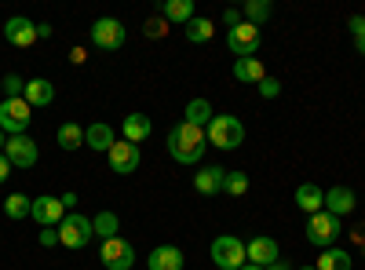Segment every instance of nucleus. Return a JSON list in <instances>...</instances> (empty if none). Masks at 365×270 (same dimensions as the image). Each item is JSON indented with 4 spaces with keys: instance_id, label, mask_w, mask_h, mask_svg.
<instances>
[{
    "instance_id": "nucleus-1",
    "label": "nucleus",
    "mask_w": 365,
    "mask_h": 270,
    "mask_svg": "<svg viewBox=\"0 0 365 270\" xmlns=\"http://www.w3.org/2000/svg\"><path fill=\"white\" fill-rule=\"evenodd\" d=\"M205 146H208L205 128H194V125H187V121H179V125L168 132V154H172V161H179V165H197V161L205 157Z\"/></svg>"
},
{
    "instance_id": "nucleus-2",
    "label": "nucleus",
    "mask_w": 365,
    "mask_h": 270,
    "mask_svg": "<svg viewBox=\"0 0 365 270\" xmlns=\"http://www.w3.org/2000/svg\"><path fill=\"white\" fill-rule=\"evenodd\" d=\"M205 135L216 150H237L245 142V125H241V117H234V113H216L212 125L205 128Z\"/></svg>"
},
{
    "instance_id": "nucleus-3",
    "label": "nucleus",
    "mask_w": 365,
    "mask_h": 270,
    "mask_svg": "<svg viewBox=\"0 0 365 270\" xmlns=\"http://www.w3.org/2000/svg\"><path fill=\"white\" fill-rule=\"evenodd\" d=\"M212 263H216L220 270H241L249 263L245 256V245H241V237L234 234H220L216 242H212Z\"/></svg>"
},
{
    "instance_id": "nucleus-4",
    "label": "nucleus",
    "mask_w": 365,
    "mask_h": 270,
    "mask_svg": "<svg viewBox=\"0 0 365 270\" xmlns=\"http://www.w3.org/2000/svg\"><path fill=\"white\" fill-rule=\"evenodd\" d=\"M344 234V227H340V216H332V212H314L311 219H307V242L311 245H318V249H332V242Z\"/></svg>"
},
{
    "instance_id": "nucleus-5",
    "label": "nucleus",
    "mask_w": 365,
    "mask_h": 270,
    "mask_svg": "<svg viewBox=\"0 0 365 270\" xmlns=\"http://www.w3.org/2000/svg\"><path fill=\"white\" fill-rule=\"evenodd\" d=\"M34 106H29L26 99H4L0 103V128H4V135L11 139V135H26V128H29V121H34Z\"/></svg>"
},
{
    "instance_id": "nucleus-6",
    "label": "nucleus",
    "mask_w": 365,
    "mask_h": 270,
    "mask_svg": "<svg viewBox=\"0 0 365 270\" xmlns=\"http://www.w3.org/2000/svg\"><path fill=\"white\" fill-rule=\"evenodd\" d=\"M88 41L96 44L99 51H120L125 48V26H120L117 19H96L91 22V29H88Z\"/></svg>"
},
{
    "instance_id": "nucleus-7",
    "label": "nucleus",
    "mask_w": 365,
    "mask_h": 270,
    "mask_svg": "<svg viewBox=\"0 0 365 270\" xmlns=\"http://www.w3.org/2000/svg\"><path fill=\"white\" fill-rule=\"evenodd\" d=\"M99 263L106 270H132L135 266V249L125 242V237H106L99 245Z\"/></svg>"
},
{
    "instance_id": "nucleus-8",
    "label": "nucleus",
    "mask_w": 365,
    "mask_h": 270,
    "mask_svg": "<svg viewBox=\"0 0 365 270\" xmlns=\"http://www.w3.org/2000/svg\"><path fill=\"white\" fill-rule=\"evenodd\" d=\"M91 237H96V230H91L88 216H66L58 223V245H66V249H84Z\"/></svg>"
},
{
    "instance_id": "nucleus-9",
    "label": "nucleus",
    "mask_w": 365,
    "mask_h": 270,
    "mask_svg": "<svg viewBox=\"0 0 365 270\" xmlns=\"http://www.w3.org/2000/svg\"><path fill=\"white\" fill-rule=\"evenodd\" d=\"M227 48H230L237 58H252V55L259 51V26H252V22L234 26L230 33H227Z\"/></svg>"
},
{
    "instance_id": "nucleus-10",
    "label": "nucleus",
    "mask_w": 365,
    "mask_h": 270,
    "mask_svg": "<svg viewBox=\"0 0 365 270\" xmlns=\"http://www.w3.org/2000/svg\"><path fill=\"white\" fill-rule=\"evenodd\" d=\"M4 157L11 161V168H34L37 165V142L29 135H11L4 146Z\"/></svg>"
},
{
    "instance_id": "nucleus-11",
    "label": "nucleus",
    "mask_w": 365,
    "mask_h": 270,
    "mask_svg": "<svg viewBox=\"0 0 365 270\" xmlns=\"http://www.w3.org/2000/svg\"><path fill=\"white\" fill-rule=\"evenodd\" d=\"M106 157H110V168H113L117 175H132V172L139 168V146L128 142V139H120V142L110 146Z\"/></svg>"
},
{
    "instance_id": "nucleus-12",
    "label": "nucleus",
    "mask_w": 365,
    "mask_h": 270,
    "mask_svg": "<svg viewBox=\"0 0 365 270\" xmlns=\"http://www.w3.org/2000/svg\"><path fill=\"white\" fill-rule=\"evenodd\" d=\"M29 216H34L41 227H58V223L66 219V208H63V201H58V197H48V194H44V197L34 201Z\"/></svg>"
},
{
    "instance_id": "nucleus-13",
    "label": "nucleus",
    "mask_w": 365,
    "mask_h": 270,
    "mask_svg": "<svg viewBox=\"0 0 365 270\" xmlns=\"http://www.w3.org/2000/svg\"><path fill=\"white\" fill-rule=\"evenodd\" d=\"M245 256H249V263L252 266H270V263H278V242H274V237H252V242L245 245Z\"/></svg>"
},
{
    "instance_id": "nucleus-14",
    "label": "nucleus",
    "mask_w": 365,
    "mask_h": 270,
    "mask_svg": "<svg viewBox=\"0 0 365 270\" xmlns=\"http://www.w3.org/2000/svg\"><path fill=\"white\" fill-rule=\"evenodd\" d=\"M4 37H8V44H15V48H34V44H37V26L29 22V19H22V15H15V19H8V26H4Z\"/></svg>"
},
{
    "instance_id": "nucleus-15",
    "label": "nucleus",
    "mask_w": 365,
    "mask_h": 270,
    "mask_svg": "<svg viewBox=\"0 0 365 270\" xmlns=\"http://www.w3.org/2000/svg\"><path fill=\"white\" fill-rule=\"evenodd\" d=\"M146 270H182V249H175V245H158V249H150Z\"/></svg>"
},
{
    "instance_id": "nucleus-16",
    "label": "nucleus",
    "mask_w": 365,
    "mask_h": 270,
    "mask_svg": "<svg viewBox=\"0 0 365 270\" xmlns=\"http://www.w3.org/2000/svg\"><path fill=\"white\" fill-rule=\"evenodd\" d=\"M22 99H26L29 106H51V103H55V84H51V81H44V77L26 81Z\"/></svg>"
},
{
    "instance_id": "nucleus-17",
    "label": "nucleus",
    "mask_w": 365,
    "mask_h": 270,
    "mask_svg": "<svg viewBox=\"0 0 365 270\" xmlns=\"http://www.w3.org/2000/svg\"><path fill=\"white\" fill-rule=\"evenodd\" d=\"M354 204H358V197H354L351 187H329V194H325V212L347 216V212H354Z\"/></svg>"
},
{
    "instance_id": "nucleus-18",
    "label": "nucleus",
    "mask_w": 365,
    "mask_h": 270,
    "mask_svg": "<svg viewBox=\"0 0 365 270\" xmlns=\"http://www.w3.org/2000/svg\"><path fill=\"white\" fill-rule=\"evenodd\" d=\"M296 204H299V212L314 216L325 208V190L318 183H303V187H296Z\"/></svg>"
},
{
    "instance_id": "nucleus-19",
    "label": "nucleus",
    "mask_w": 365,
    "mask_h": 270,
    "mask_svg": "<svg viewBox=\"0 0 365 270\" xmlns=\"http://www.w3.org/2000/svg\"><path fill=\"white\" fill-rule=\"evenodd\" d=\"M223 179H227V172H223L220 165L201 168V172L194 175V190L205 194V197H212V194H220V190H223Z\"/></svg>"
},
{
    "instance_id": "nucleus-20",
    "label": "nucleus",
    "mask_w": 365,
    "mask_h": 270,
    "mask_svg": "<svg viewBox=\"0 0 365 270\" xmlns=\"http://www.w3.org/2000/svg\"><path fill=\"white\" fill-rule=\"evenodd\" d=\"M113 142H117V135H113L110 125H91V128H84V146L99 150V154H110Z\"/></svg>"
},
{
    "instance_id": "nucleus-21",
    "label": "nucleus",
    "mask_w": 365,
    "mask_h": 270,
    "mask_svg": "<svg viewBox=\"0 0 365 270\" xmlns=\"http://www.w3.org/2000/svg\"><path fill=\"white\" fill-rule=\"evenodd\" d=\"M120 132H125V139L135 142V146L146 142V139H150V117H146V113H128L125 125H120Z\"/></svg>"
},
{
    "instance_id": "nucleus-22",
    "label": "nucleus",
    "mask_w": 365,
    "mask_h": 270,
    "mask_svg": "<svg viewBox=\"0 0 365 270\" xmlns=\"http://www.w3.org/2000/svg\"><path fill=\"white\" fill-rule=\"evenodd\" d=\"M234 77L241 84H259L267 77V70H263L259 58H237V63H234Z\"/></svg>"
},
{
    "instance_id": "nucleus-23",
    "label": "nucleus",
    "mask_w": 365,
    "mask_h": 270,
    "mask_svg": "<svg viewBox=\"0 0 365 270\" xmlns=\"http://www.w3.org/2000/svg\"><path fill=\"white\" fill-rule=\"evenodd\" d=\"M351 252H344V249H322V256H318V266L314 270H351Z\"/></svg>"
},
{
    "instance_id": "nucleus-24",
    "label": "nucleus",
    "mask_w": 365,
    "mask_h": 270,
    "mask_svg": "<svg viewBox=\"0 0 365 270\" xmlns=\"http://www.w3.org/2000/svg\"><path fill=\"white\" fill-rule=\"evenodd\" d=\"M161 15L168 22H179V26H187L194 19V0H165L161 4Z\"/></svg>"
},
{
    "instance_id": "nucleus-25",
    "label": "nucleus",
    "mask_w": 365,
    "mask_h": 270,
    "mask_svg": "<svg viewBox=\"0 0 365 270\" xmlns=\"http://www.w3.org/2000/svg\"><path fill=\"white\" fill-rule=\"evenodd\" d=\"M212 103L208 99H190V106H187V125H194V128H208L212 125Z\"/></svg>"
},
{
    "instance_id": "nucleus-26",
    "label": "nucleus",
    "mask_w": 365,
    "mask_h": 270,
    "mask_svg": "<svg viewBox=\"0 0 365 270\" xmlns=\"http://www.w3.org/2000/svg\"><path fill=\"white\" fill-rule=\"evenodd\" d=\"M182 29H187V41H190V44H205V41H212V33H216V29H212V22H208V19H197V15L182 26Z\"/></svg>"
},
{
    "instance_id": "nucleus-27",
    "label": "nucleus",
    "mask_w": 365,
    "mask_h": 270,
    "mask_svg": "<svg viewBox=\"0 0 365 270\" xmlns=\"http://www.w3.org/2000/svg\"><path fill=\"white\" fill-rule=\"evenodd\" d=\"M58 146H63V150H81L84 146V128L81 125H73V121H66L63 128H58Z\"/></svg>"
},
{
    "instance_id": "nucleus-28",
    "label": "nucleus",
    "mask_w": 365,
    "mask_h": 270,
    "mask_svg": "<svg viewBox=\"0 0 365 270\" xmlns=\"http://www.w3.org/2000/svg\"><path fill=\"white\" fill-rule=\"evenodd\" d=\"M270 0H245V8H241V15H245V22H252V26H259V22H267L270 19Z\"/></svg>"
},
{
    "instance_id": "nucleus-29",
    "label": "nucleus",
    "mask_w": 365,
    "mask_h": 270,
    "mask_svg": "<svg viewBox=\"0 0 365 270\" xmlns=\"http://www.w3.org/2000/svg\"><path fill=\"white\" fill-rule=\"evenodd\" d=\"M29 208H34V201H29L26 194H11V197L4 201V216H8V219H26Z\"/></svg>"
},
{
    "instance_id": "nucleus-30",
    "label": "nucleus",
    "mask_w": 365,
    "mask_h": 270,
    "mask_svg": "<svg viewBox=\"0 0 365 270\" xmlns=\"http://www.w3.org/2000/svg\"><path fill=\"white\" fill-rule=\"evenodd\" d=\"M91 230H96V237H117V216L113 212H99L96 219H91Z\"/></svg>"
},
{
    "instance_id": "nucleus-31",
    "label": "nucleus",
    "mask_w": 365,
    "mask_h": 270,
    "mask_svg": "<svg viewBox=\"0 0 365 270\" xmlns=\"http://www.w3.org/2000/svg\"><path fill=\"white\" fill-rule=\"evenodd\" d=\"M223 190H227L230 197L249 194V175H245V172H227V179H223Z\"/></svg>"
},
{
    "instance_id": "nucleus-32",
    "label": "nucleus",
    "mask_w": 365,
    "mask_h": 270,
    "mask_svg": "<svg viewBox=\"0 0 365 270\" xmlns=\"http://www.w3.org/2000/svg\"><path fill=\"white\" fill-rule=\"evenodd\" d=\"M143 29H146V37H150V41H161V37L168 33V19H146Z\"/></svg>"
},
{
    "instance_id": "nucleus-33",
    "label": "nucleus",
    "mask_w": 365,
    "mask_h": 270,
    "mask_svg": "<svg viewBox=\"0 0 365 270\" xmlns=\"http://www.w3.org/2000/svg\"><path fill=\"white\" fill-rule=\"evenodd\" d=\"M22 88H26V81H22L19 73H8V77H4V92H8V99H22Z\"/></svg>"
},
{
    "instance_id": "nucleus-34",
    "label": "nucleus",
    "mask_w": 365,
    "mask_h": 270,
    "mask_svg": "<svg viewBox=\"0 0 365 270\" xmlns=\"http://www.w3.org/2000/svg\"><path fill=\"white\" fill-rule=\"evenodd\" d=\"M259 95H263V99H278V95H282V84L274 81V77H263V81H259Z\"/></svg>"
},
{
    "instance_id": "nucleus-35",
    "label": "nucleus",
    "mask_w": 365,
    "mask_h": 270,
    "mask_svg": "<svg viewBox=\"0 0 365 270\" xmlns=\"http://www.w3.org/2000/svg\"><path fill=\"white\" fill-rule=\"evenodd\" d=\"M41 245H44V249L58 245V230H55V227H44V230H41Z\"/></svg>"
},
{
    "instance_id": "nucleus-36",
    "label": "nucleus",
    "mask_w": 365,
    "mask_h": 270,
    "mask_svg": "<svg viewBox=\"0 0 365 270\" xmlns=\"http://www.w3.org/2000/svg\"><path fill=\"white\" fill-rule=\"evenodd\" d=\"M223 22H227V26L234 29V26H241L245 19H241V11H237V8H227V11H223Z\"/></svg>"
},
{
    "instance_id": "nucleus-37",
    "label": "nucleus",
    "mask_w": 365,
    "mask_h": 270,
    "mask_svg": "<svg viewBox=\"0 0 365 270\" xmlns=\"http://www.w3.org/2000/svg\"><path fill=\"white\" fill-rule=\"evenodd\" d=\"M347 26H351V33H354V37H361V33H365V15H354Z\"/></svg>"
},
{
    "instance_id": "nucleus-38",
    "label": "nucleus",
    "mask_w": 365,
    "mask_h": 270,
    "mask_svg": "<svg viewBox=\"0 0 365 270\" xmlns=\"http://www.w3.org/2000/svg\"><path fill=\"white\" fill-rule=\"evenodd\" d=\"M70 63H73V66H84V63H88V51H84V48H73V51H70Z\"/></svg>"
},
{
    "instance_id": "nucleus-39",
    "label": "nucleus",
    "mask_w": 365,
    "mask_h": 270,
    "mask_svg": "<svg viewBox=\"0 0 365 270\" xmlns=\"http://www.w3.org/2000/svg\"><path fill=\"white\" fill-rule=\"evenodd\" d=\"M8 172H11V161H8L4 154H0V183H4V179H8Z\"/></svg>"
},
{
    "instance_id": "nucleus-40",
    "label": "nucleus",
    "mask_w": 365,
    "mask_h": 270,
    "mask_svg": "<svg viewBox=\"0 0 365 270\" xmlns=\"http://www.w3.org/2000/svg\"><path fill=\"white\" fill-rule=\"evenodd\" d=\"M58 201H63V208H70V204H77V194L70 190V194H63V197H58Z\"/></svg>"
},
{
    "instance_id": "nucleus-41",
    "label": "nucleus",
    "mask_w": 365,
    "mask_h": 270,
    "mask_svg": "<svg viewBox=\"0 0 365 270\" xmlns=\"http://www.w3.org/2000/svg\"><path fill=\"white\" fill-rule=\"evenodd\" d=\"M354 48H358V51L365 55V33H361V37H354Z\"/></svg>"
},
{
    "instance_id": "nucleus-42",
    "label": "nucleus",
    "mask_w": 365,
    "mask_h": 270,
    "mask_svg": "<svg viewBox=\"0 0 365 270\" xmlns=\"http://www.w3.org/2000/svg\"><path fill=\"white\" fill-rule=\"evenodd\" d=\"M267 270H289V263H282V259H278V263H270Z\"/></svg>"
},
{
    "instance_id": "nucleus-43",
    "label": "nucleus",
    "mask_w": 365,
    "mask_h": 270,
    "mask_svg": "<svg viewBox=\"0 0 365 270\" xmlns=\"http://www.w3.org/2000/svg\"><path fill=\"white\" fill-rule=\"evenodd\" d=\"M4 146H8V135H4V128H0V154H4Z\"/></svg>"
},
{
    "instance_id": "nucleus-44",
    "label": "nucleus",
    "mask_w": 365,
    "mask_h": 270,
    "mask_svg": "<svg viewBox=\"0 0 365 270\" xmlns=\"http://www.w3.org/2000/svg\"><path fill=\"white\" fill-rule=\"evenodd\" d=\"M241 270H263V266H252V263H245V266H241Z\"/></svg>"
},
{
    "instance_id": "nucleus-45",
    "label": "nucleus",
    "mask_w": 365,
    "mask_h": 270,
    "mask_svg": "<svg viewBox=\"0 0 365 270\" xmlns=\"http://www.w3.org/2000/svg\"><path fill=\"white\" fill-rule=\"evenodd\" d=\"M299 270H314V266H299Z\"/></svg>"
}]
</instances>
